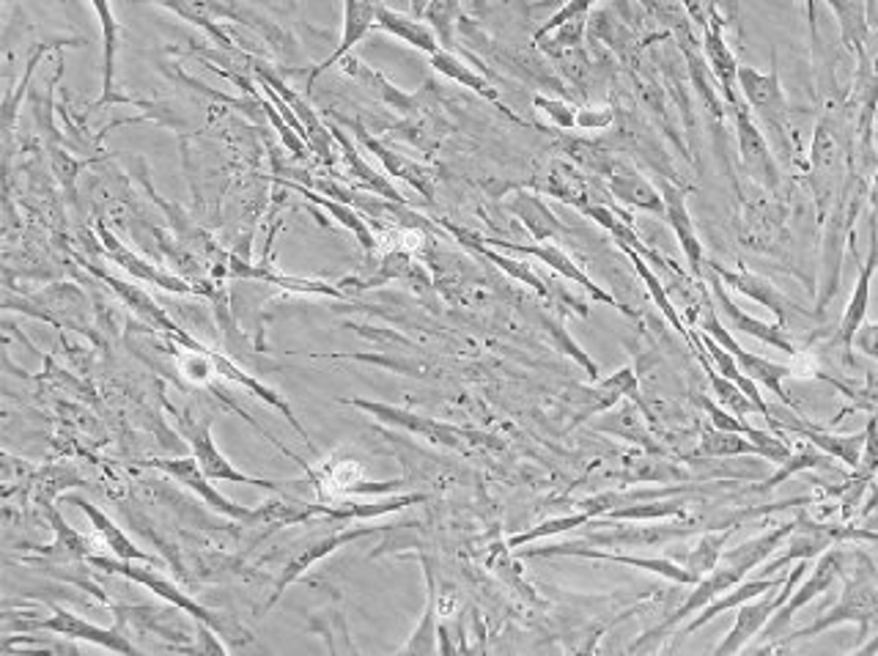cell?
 Instances as JSON below:
<instances>
[{"mask_svg": "<svg viewBox=\"0 0 878 656\" xmlns=\"http://www.w3.org/2000/svg\"><path fill=\"white\" fill-rule=\"evenodd\" d=\"M853 344L862 349L865 354H870V358H878V324H870V327H859L857 339H853Z\"/></svg>", "mask_w": 878, "mask_h": 656, "instance_id": "obj_56", "label": "cell"}, {"mask_svg": "<svg viewBox=\"0 0 878 656\" xmlns=\"http://www.w3.org/2000/svg\"><path fill=\"white\" fill-rule=\"evenodd\" d=\"M731 116L735 121V138H739V155L741 165H744L747 174L763 185L767 190H777L780 187V165H777L774 155L769 149V140L763 138L761 127L752 118L750 105L741 99L739 105H731Z\"/></svg>", "mask_w": 878, "mask_h": 656, "instance_id": "obj_10", "label": "cell"}, {"mask_svg": "<svg viewBox=\"0 0 878 656\" xmlns=\"http://www.w3.org/2000/svg\"><path fill=\"white\" fill-rule=\"evenodd\" d=\"M377 11H379V0H343V33L341 41H338L335 52L324 58L319 67H313V72L308 75V91L316 82L319 75L328 72L330 67H335L354 45H360L368 33L377 28Z\"/></svg>", "mask_w": 878, "mask_h": 656, "instance_id": "obj_21", "label": "cell"}, {"mask_svg": "<svg viewBox=\"0 0 878 656\" xmlns=\"http://www.w3.org/2000/svg\"><path fill=\"white\" fill-rule=\"evenodd\" d=\"M591 522H593V517L587 511H577V513H568V517L547 519V522L536 525V528L525 530V533L511 536V539H508V549H521V547H527V544H533V541H538V539H547V536L566 533V530L585 528V525H591Z\"/></svg>", "mask_w": 878, "mask_h": 656, "instance_id": "obj_46", "label": "cell"}, {"mask_svg": "<svg viewBox=\"0 0 878 656\" xmlns=\"http://www.w3.org/2000/svg\"><path fill=\"white\" fill-rule=\"evenodd\" d=\"M613 124V110L596 108V110H577V127L583 129H604Z\"/></svg>", "mask_w": 878, "mask_h": 656, "instance_id": "obj_55", "label": "cell"}, {"mask_svg": "<svg viewBox=\"0 0 878 656\" xmlns=\"http://www.w3.org/2000/svg\"><path fill=\"white\" fill-rule=\"evenodd\" d=\"M412 3V17H418V20H423L426 11H429L431 0H409Z\"/></svg>", "mask_w": 878, "mask_h": 656, "instance_id": "obj_58", "label": "cell"}, {"mask_svg": "<svg viewBox=\"0 0 878 656\" xmlns=\"http://www.w3.org/2000/svg\"><path fill=\"white\" fill-rule=\"evenodd\" d=\"M835 388L842 390V393H848V399H853V407L857 410H868V412H878V374L876 371H868V380H865L862 388H853V385H846V382H838V380H829Z\"/></svg>", "mask_w": 878, "mask_h": 656, "instance_id": "obj_52", "label": "cell"}, {"mask_svg": "<svg viewBox=\"0 0 878 656\" xmlns=\"http://www.w3.org/2000/svg\"><path fill=\"white\" fill-rule=\"evenodd\" d=\"M382 530H388V528H347V530H335V533L322 536V539H313V541L302 544V547L294 552V558L286 564V569L281 571V577H277L275 590H272V596H270V601L264 605V610H270V607L275 605L283 594H286L289 585H294L296 579L305 575V571H311L319 560H324L328 555L335 552V549H341L343 544H352L358 539H365V536L382 533Z\"/></svg>", "mask_w": 878, "mask_h": 656, "instance_id": "obj_16", "label": "cell"}, {"mask_svg": "<svg viewBox=\"0 0 878 656\" xmlns=\"http://www.w3.org/2000/svg\"><path fill=\"white\" fill-rule=\"evenodd\" d=\"M695 457H705V459L761 457V448H758L750 437L735 434V431H720L711 425V429L700 437V446H697Z\"/></svg>", "mask_w": 878, "mask_h": 656, "instance_id": "obj_38", "label": "cell"}, {"mask_svg": "<svg viewBox=\"0 0 878 656\" xmlns=\"http://www.w3.org/2000/svg\"><path fill=\"white\" fill-rule=\"evenodd\" d=\"M330 135L338 140V146H341V155H343V159H347V163H349V168H352V176H358V179L363 182L368 190H373L377 195H382L384 200H393V204H407V198H403V195H401L399 190H396L393 185H390L388 176L377 174V170H373L371 165L365 163L363 155H360V151L354 149L352 144H349V138L341 133V129H338V127H330Z\"/></svg>", "mask_w": 878, "mask_h": 656, "instance_id": "obj_35", "label": "cell"}, {"mask_svg": "<svg viewBox=\"0 0 878 656\" xmlns=\"http://www.w3.org/2000/svg\"><path fill=\"white\" fill-rule=\"evenodd\" d=\"M506 206L514 212L516 217H519L521 223H525L527 232H530V236L536 242H547V239H552V236L566 234L563 223L557 221L555 215H552V209L547 206V200L542 198V195L519 190V193H514L511 198H508Z\"/></svg>", "mask_w": 878, "mask_h": 656, "instance_id": "obj_28", "label": "cell"}, {"mask_svg": "<svg viewBox=\"0 0 878 656\" xmlns=\"http://www.w3.org/2000/svg\"><path fill=\"white\" fill-rule=\"evenodd\" d=\"M697 341H700V344H703L705 352H709V360H711V363H714V369L720 371L722 376H728V380H733L741 390H744V393L752 399V404L758 407V412H761V415L767 418V423H771V407L767 404V399H763V395H761V388H758V382H752L750 376H747L744 371H741V365L735 363L733 354L728 352L725 346L716 344V341L711 339L709 333H703V330H697Z\"/></svg>", "mask_w": 878, "mask_h": 656, "instance_id": "obj_32", "label": "cell"}, {"mask_svg": "<svg viewBox=\"0 0 878 656\" xmlns=\"http://www.w3.org/2000/svg\"><path fill=\"white\" fill-rule=\"evenodd\" d=\"M50 522H52V528H56L58 541L50 544V547H45V555H61V558L88 560V555H91V544H88V539H82L80 533H75V530L64 522V517L56 511V508L50 511Z\"/></svg>", "mask_w": 878, "mask_h": 656, "instance_id": "obj_48", "label": "cell"}, {"mask_svg": "<svg viewBox=\"0 0 878 656\" xmlns=\"http://www.w3.org/2000/svg\"><path fill=\"white\" fill-rule=\"evenodd\" d=\"M602 174L607 176L609 190H613L615 198L623 200V204L637 206V209L654 212V215L664 217L662 190H656V187L651 185V182L645 179L637 168H634V165L623 163V159L607 157Z\"/></svg>", "mask_w": 878, "mask_h": 656, "instance_id": "obj_19", "label": "cell"}, {"mask_svg": "<svg viewBox=\"0 0 878 656\" xmlns=\"http://www.w3.org/2000/svg\"><path fill=\"white\" fill-rule=\"evenodd\" d=\"M544 324H547L549 335H552V339H555V346L560 349L563 354H568V358L577 360V363L583 365V369L587 371V376H591L593 382H598V376H602V371H598V365L593 363V360L587 358V354L583 352V346H579L577 341H574L572 335L566 333V327H563L560 322H555V319H544Z\"/></svg>", "mask_w": 878, "mask_h": 656, "instance_id": "obj_50", "label": "cell"}, {"mask_svg": "<svg viewBox=\"0 0 878 656\" xmlns=\"http://www.w3.org/2000/svg\"><path fill=\"white\" fill-rule=\"evenodd\" d=\"M812 190H816L818 200V215L827 217L832 200H838L840 193V170H842V151L838 138H835L832 127L827 121H821L816 127V140H812Z\"/></svg>", "mask_w": 878, "mask_h": 656, "instance_id": "obj_17", "label": "cell"}, {"mask_svg": "<svg viewBox=\"0 0 878 656\" xmlns=\"http://www.w3.org/2000/svg\"><path fill=\"white\" fill-rule=\"evenodd\" d=\"M703 352L705 349H700V363H703L705 374H709V382H711V390H714L716 404H722L728 412H733V415H739V418H747V415H752V412H758V407L752 404L750 395L735 385L733 380L722 376L720 371L714 369V363H711ZM758 415H761V412H758Z\"/></svg>", "mask_w": 878, "mask_h": 656, "instance_id": "obj_41", "label": "cell"}, {"mask_svg": "<svg viewBox=\"0 0 878 656\" xmlns=\"http://www.w3.org/2000/svg\"><path fill=\"white\" fill-rule=\"evenodd\" d=\"M700 407H703L705 410V415H709V421H711V425H714V429H720V431H735V434H750V429L752 425L744 421V418H739V415H733V412H728L725 407L722 404H716L714 399H709V395H700Z\"/></svg>", "mask_w": 878, "mask_h": 656, "instance_id": "obj_51", "label": "cell"}, {"mask_svg": "<svg viewBox=\"0 0 878 656\" xmlns=\"http://www.w3.org/2000/svg\"><path fill=\"white\" fill-rule=\"evenodd\" d=\"M857 654H878V637H876V640L865 643V646H859Z\"/></svg>", "mask_w": 878, "mask_h": 656, "instance_id": "obj_59", "label": "cell"}, {"mask_svg": "<svg viewBox=\"0 0 878 656\" xmlns=\"http://www.w3.org/2000/svg\"><path fill=\"white\" fill-rule=\"evenodd\" d=\"M64 502H72V506L80 508L82 513H86L88 519H91V528L97 530V536L103 539L105 547H108L110 555H116V558L121 560H140V564H157V558L154 555L144 552V549L138 547L133 539H129L127 533H124L121 528H118L116 522L108 517L105 511H99L97 506H94L91 500L80 498V495H72V498H64Z\"/></svg>", "mask_w": 878, "mask_h": 656, "instance_id": "obj_25", "label": "cell"}, {"mask_svg": "<svg viewBox=\"0 0 878 656\" xmlns=\"http://www.w3.org/2000/svg\"><path fill=\"white\" fill-rule=\"evenodd\" d=\"M703 270L709 272L711 300H714L716 313H720L722 322L728 324V330H735V333L750 335V339L761 341V344L777 349V352L797 354V344H793V341L788 339L786 330H782V324L761 322V319H755V316H750V313H747V311H741L739 305H735L733 300H731V294H728V286H725V283H722V277L716 275V272H711L709 267H705V264H703Z\"/></svg>", "mask_w": 878, "mask_h": 656, "instance_id": "obj_14", "label": "cell"}, {"mask_svg": "<svg viewBox=\"0 0 878 656\" xmlns=\"http://www.w3.org/2000/svg\"><path fill=\"white\" fill-rule=\"evenodd\" d=\"M807 6V28H810L812 47H818V14H816V0H804Z\"/></svg>", "mask_w": 878, "mask_h": 656, "instance_id": "obj_57", "label": "cell"}, {"mask_svg": "<svg viewBox=\"0 0 878 656\" xmlns=\"http://www.w3.org/2000/svg\"><path fill=\"white\" fill-rule=\"evenodd\" d=\"M684 511H686V500L670 495V498L645 500L643 506H640V502H628V506L613 508V511L604 513V519H607V522H623V519H628V522H648V519L684 517Z\"/></svg>", "mask_w": 878, "mask_h": 656, "instance_id": "obj_40", "label": "cell"}, {"mask_svg": "<svg viewBox=\"0 0 878 656\" xmlns=\"http://www.w3.org/2000/svg\"><path fill=\"white\" fill-rule=\"evenodd\" d=\"M484 239V236H480ZM486 245L491 247H503V251H511V253H519V256H533V258H542L544 264H547L549 270L560 272L566 281L577 283L579 288H585L587 294H591L596 303H607L609 309H618L621 313H628V309H623L618 300L613 297L609 292H604L602 286H596V281H591V277L585 275L583 270H579V264L574 262L572 256H568L566 251H560L557 245H516V242H506V239H484Z\"/></svg>", "mask_w": 878, "mask_h": 656, "instance_id": "obj_18", "label": "cell"}, {"mask_svg": "<svg viewBox=\"0 0 878 656\" xmlns=\"http://www.w3.org/2000/svg\"><path fill=\"white\" fill-rule=\"evenodd\" d=\"M289 187H294L296 193H302V195H305V198H311L313 204L324 206V209L332 212V217H335V221H341L343 226L349 228V232L358 236L360 245H363V251L373 253V247H377V239H373V234L368 232V223L363 221V217H360L358 212L352 209V204H343V200H335V198H324V195H316L313 190H308V187H296V185H289Z\"/></svg>", "mask_w": 878, "mask_h": 656, "instance_id": "obj_42", "label": "cell"}, {"mask_svg": "<svg viewBox=\"0 0 878 656\" xmlns=\"http://www.w3.org/2000/svg\"><path fill=\"white\" fill-rule=\"evenodd\" d=\"M88 564L97 566V569L108 571V575H118V577H127L133 579V582L144 585V588L152 590V594L163 596L165 601H170V605H176L179 610L187 613V616H193L198 624L209 626L212 631L220 637H225V640H251V635H247V629L242 624H236L234 618L228 616V613H215L209 610V607L198 605V601L189 599L187 594H184L182 588H176L170 579L159 577L157 571L152 569H144V566H135V560H121V558H105V555H88Z\"/></svg>", "mask_w": 878, "mask_h": 656, "instance_id": "obj_1", "label": "cell"}, {"mask_svg": "<svg viewBox=\"0 0 878 656\" xmlns=\"http://www.w3.org/2000/svg\"><path fill=\"white\" fill-rule=\"evenodd\" d=\"M874 618H878L876 577L868 575V571H857V575H853L851 579H846V590H842V599L838 601V605H835L829 613H823L816 624L804 626V629H799V631H791V637H786V640L777 646V652H780L782 646H788V643L804 640V637H812V635H821V631L832 629V626H838V624H857L859 640H865V637H868V629H870V620Z\"/></svg>", "mask_w": 878, "mask_h": 656, "instance_id": "obj_4", "label": "cell"}, {"mask_svg": "<svg viewBox=\"0 0 878 656\" xmlns=\"http://www.w3.org/2000/svg\"><path fill=\"white\" fill-rule=\"evenodd\" d=\"M97 232H99V242H103L105 253H108V256L118 264V267H124V270L129 272V275L138 277V281L154 283V286L165 288V292L198 294V288H195V286H187V283L179 281V277H176V275H168V272L154 270V264H146L144 258H138V256H135V253H129L127 247H124L121 242H118L116 236L108 232V226H105V223H99Z\"/></svg>", "mask_w": 878, "mask_h": 656, "instance_id": "obj_23", "label": "cell"}, {"mask_svg": "<svg viewBox=\"0 0 878 656\" xmlns=\"http://www.w3.org/2000/svg\"><path fill=\"white\" fill-rule=\"evenodd\" d=\"M94 9L99 14V26H103V99L99 105H108L116 99L113 94V80H116V50H118V22L113 17L110 0H91Z\"/></svg>", "mask_w": 878, "mask_h": 656, "instance_id": "obj_37", "label": "cell"}, {"mask_svg": "<svg viewBox=\"0 0 878 656\" xmlns=\"http://www.w3.org/2000/svg\"><path fill=\"white\" fill-rule=\"evenodd\" d=\"M212 415H201L193 418L189 412H182L179 415V431L182 437L187 440V446L193 448V457L198 459L201 470L209 481H228V483H251V487L258 489H270V492H281L283 483L275 481H264V478H253L245 476V472L236 470L228 459L220 453V448L215 446V437H212Z\"/></svg>", "mask_w": 878, "mask_h": 656, "instance_id": "obj_8", "label": "cell"}, {"mask_svg": "<svg viewBox=\"0 0 878 656\" xmlns=\"http://www.w3.org/2000/svg\"><path fill=\"white\" fill-rule=\"evenodd\" d=\"M20 629H41V631H56V635L69 637V640H86L94 643V646L108 648L113 654H138L135 648L133 637L124 631V626H113V629H105V626L88 624L86 618H80L72 610H61L56 607L52 616L47 620H33V624H20Z\"/></svg>", "mask_w": 878, "mask_h": 656, "instance_id": "obj_15", "label": "cell"}, {"mask_svg": "<svg viewBox=\"0 0 878 656\" xmlns=\"http://www.w3.org/2000/svg\"><path fill=\"white\" fill-rule=\"evenodd\" d=\"M549 195H555V198L566 200V204H574L577 209H583L587 206V187H585V179L577 174V170L572 168V165L566 163H555L552 165V176H549Z\"/></svg>", "mask_w": 878, "mask_h": 656, "instance_id": "obj_47", "label": "cell"}, {"mask_svg": "<svg viewBox=\"0 0 878 656\" xmlns=\"http://www.w3.org/2000/svg\"><path fill=\"white\" fill-rule=\"evenodd\" d=\"M829 459H832V457H827V453L818 451L816 446H810V442H807V448H802V451H799V453H791V459H786V462L780 464V470H777L774 476L767 478V481H763L761 487H752L750 492L767 495V492H771V489L780 487V483H786L791 476H797V472L816 470V467H829Z\"/></svg>", "mask_w": 878, "mask_h": 656, "instance_id": "obj_43", "label": "cell"}, {"mask_svg": "<svg viewBox=\"0 0 878 656\" xmlns=\"http://www.w3.org/2000/svg\"><path fill=\"white\" fill-rule=\"evenodd\" d=\"M377 28H379V31L393 33V37H399L401 41H407V45L418 47V50H423L426 56H435L437 50H442V45H439L435 28L426 26V22L418 20V17H409V14H401V11L388 9V6H384V3H379Z\"/></svg>", "mask_w": 878, "mask_h": 656, "instance_id": "obj_30", "label": "cell"}, {"mask_svg": "<svg viewBox=\"0 0 878 656\" xmlns=\"http://www.w3.org/2000/svg\"><path fill=\"white\" fill-rule=\"evenodd\" d=\"M840 566H842V555L835 552V549H827L823 555H818V564L812 566L807 579H802V582L797 585V590L788 596L786 605H782L780 610L769 618V624L761 629V643H769V646L755 648V652L767 654L780 646V640L788 635V629H791L793 616H797L804 605H810L812 599H818V596L827 594V590L832 588L835 579L840 577Z\"/></svg>", "mask_w": 878, "mask_h": 656, "instance_id": "obj_7", "label": "cell"}, {"mask_svg": "<svg viewBox=\"0 0 878 656\" xmlns=\"http://www.w3.org/2000/svg\"><path fill=\"white\" fill-rule=\"evenodd\" d=\"M876 267H878V228H876V223H874V226H870V253H868V262H865V264H862V270H859L857 286H853L851 300H848L846 313H842V319H840L838 344L842 346V352H851L853 339H857L859 327H862V324H865V316H868V309H870V283H874Z\"/></svg>", "mask_w": 878, "mask_h": 656, "instance_id": "obj_22", "label": "cell"}, {"mask_svg": "<svg viewBox=\"0 0 878 656\" xmlns=\"http://www.w3.org/2000/svg\"><path fill=\"white\" fill-rule=\"evenodd\" d=\"M157 3L165 6V9L176 11V14L184 17V20L206 28V31H209L212 37L220 41V45L228 47V39H225L223 33L212 26V20H215V17H236V11L228 9V3H225V0H157Z\"/></svg>", "mask_w": 878, "mask_h": 656, "instance_id": "obj_36", "label": "cell"}, {"mask_svg": "<svg viewBox=\"0 0 878 656\" xmlns=\"http://www.w3.org/2000/svg\"><path fill=\"white\" fill-rule=\"evenodd\" d=\"M429 58H431V67H435L439 75H445V78L459 82V86H465V88H470V91L480 94V97H484L486 102L497 105V108L506 110V114H508V108H503L500 94H497V88H491L489 80H486L484 75H478L476 69L467 67V63L461 61V58H456L453 52L445 50V47H442V50H437L435 56H429Z\"/></svg>", "mask_w": 878, "mask_h": 656, "instance_id": "obj_34", "label": "cell"}, {"mask_svg": "<svg viewBox=\"0 0 878 656\" xmlns=\"http://www.w3.org/2000/svg\"><path fill=\"white\" fill-rule=\"evenodd\" d=\"M827 3L840 22L842 47L851 50L853 58L859 61L865 52V45H868L870 39L868 6H865V0H827Z\"/></svg>", "mask_w": 878, "mask_h": 656, "instance_id": "obj_33", "label": "cell"}, {"mask_svg": "<svg viewBox=\"0 0 878 656\" xmlns=\"http://www.w3.org/2000/svg\"><path fill=\"white\" fill-rule=\"evenodd\" d=\"M874 508H878V489H876V495L874 498L868 500V506H865V511L862 513H868V511H874Z\"/></svg>", "mask_w": 878, "mask_h": 656, "instance_id": "obj_60", "label": "cell"}, {"mask_svg": "<svg viewBox=\"0 0 878 656\" xmlns=\"http://www.w3.org/2000/svg\"><path fill=\"white\" fill-rule=\"evenodd\" d=\"M705 267H709L711 272H716V275L722 277V283H725V286H731L733 292L744 294V297L755 300V303H761L763 309H769L771 313H774L777 322H780L782 327H786V324H791L793 319H816L818 316V313H810L799 303H793V300L786 297V294L774 286V283L767 281V277L755 275V272L725 270L720 262H709Z\"/></svg>", "mask_w": 878, "mask_h": 656, "instance_id": "obj_13", "label": "cell"}, {"mask_svg": "<svg viewBox=\"0 0 878 656\" xmlns=\"http://www.w3.org/2000/svg\"><path fill=\"white\" fill-rule=\"evenodd\" d=\"M703 50L711 63V72H714L716 82H720L728 108H731V105H739L741 99H744L739 91V61H735L731 47L725 45V39H722V33L716 31V28H709V31H705Z\"/></svg>", "mask_w": 878, "mask_h": 656, "instance_id": "obj_29", "label": "cell"}, {"mask_svg": "<svg viewBox=\"0 0 878 656\" xmlns=\"http://www.w3.org/2000/svg\"><path fill=\"white\" fill-rule=\"evenodd\" d=\"M420 564H423V575H426V610H423V618H420L418 629L412 631V637L407 640V646L399 648V654H420V656H429V654H439V624H437V616H439V594H437V571H435V564H431L429 555H420Z\"/></svg>", "mask_w": 878, "mask_h": 656, "instance_id": "obj_26", "label": "cell"}, {"mask_svg": "<svg viewBox=\"0 0 878 656\" xmlns=\"http://www.w3.org/2000/svg\"><path fill=\"white\" fill-rule=\"evenodd\" d=\"M456 17H459V0H431L429 11H426L423 20L431 22V28H435L439 45L445 47V50H453V26H456Z\"/></svg>", "mask_w": 878, "mask_h": 656, "instance_id": "obj_49", "label": "cell"}, {"mask_svg": "<svg viewBox=\"0 0 878 656\" xmlns=\"http://www.w3.org/2000/svg\"><path fill=\"white\" fill-rule=\"evenodd\" d=\"M782 582H786V579H780L777 575L774 577H758V579H747V582H739V585H735V588L725 590V594H722V596H716V599L711 601V605H705L703 610H700L697 616L692 618L690 624L684 626V629H681V635H692V631L703 629L705 624H711V620H714L716 616H722V613L735 610V607H741V605H744V601H750V599H755V596H763V594H769V590L780 588Z\"/></svg>", "mask_w": 878, "mask_h": 656, "instance_id": "obj_27", "label": "cell"}, {"mask_svg": "<svg viewBox=\"0 0 878 656\" xmlns=\"http://www.w3.org/2000/svg\"><path fill=\"white\" fill-rule=\"evenodd\" d=\"M533 105H536V108L542 110V114H547L560 129H574V127H577V110H574L572 105L560 102V99H547V97H536V99H533Z\"/></svg>", "mask_w": 878, "mask_h": 656, "instance_id": "obj_54", "label": "cell"}, {"mask_svg": "<svg viewBox=\"0 0 878 656\" xmlns=\"http://www.w3.org/2000/svg\"><path fill=\"white\" fill-rule=\"evenodd\" d=\"M739 91L744 102L750 105L752 114L761 116L767 129L777 135V144L786 151L791 149V140H788V102L786 94H782L777 52H771L769 72H758V69L741 67L739 63Z\"/></svg>", "mask_w": 878, "mask_h": 656, "instance_id": "obj_6", "label": "cell"}, {"mask_svg": "<svg viewBox=\"0 0 878 656\" xmlns=\"http://www.w3.org/2000/svg\"><path fill=\"white\" fill-rule=\"evenodd\" d=\"M692 533V528H618V533L593 536L583 544H621V547H645V544H658L679 536Z\"/></svg>", "mask_w": 878, "mask_h": 656, "instance_id": "obj_44", "label": "cell"}, {"mask_svg": "<svg viewBox=\"0 0 878 656\" xmlns=\"http://www.w3.org/2000/svg\"><path fill=\"white\" fill-rule=\"evenodd\" d=\"M354 129H358L360 144H363L365 149L371 151V155L384 165V170H388L390 176L409 182V185H412L414 190L423 195V198H429V200L435 198V176H431V170L426 168V165H420V163H414V159L390 151L388 146L379 144L377 138H371V135H368L358 121H354Z\"/></svg>", "mask_w": 878, "mask_h": 656, "instance_id": "obj_24", "label": "cell"}, {"mask_svg": "<svg viewBox=\"0 0 878 656\" xmlns=\"http://www.w3.org/2000/svg\"><path fill=\"white\" fill-rule=\"evenodd\" d=\"M341 404L358 407V410H363V412H368V415L377 418L379 423L396 425V429H403V431H409V434L423 437V440L435 442V446L450 448V451H467V446H497V442H491V437L478 434V431L459 429V425H450V423H439V421H435V418L414 415V412L401 410V407H393V404H382V401L341 399Z\"/></svg>", "mask_w": 878, "mask_h": 656, "instance_id": "obj_2", "label": "cell"}, {"mask_svg": "<svg viewBox=\"0 0 878 656\" xmlns=\"http://www.w3.org/2000/svg\"><path fill=\"white\" fill-rule=\"evenodd\" d=\"M804 571H810V560H797V566L788 571L786 582H782L780 588L769 590V594H763V596H755V599H750V601H744L741 607H735L733 629L728 631L725 640L714 648V654L728 656V654L744 652L747 643L755 640V637L761 635V629L769 624V618L774 616V613L786 605L788 596L797 590V585L804 579Z\"/></svg>", "mask_w": 878, "mask_h": 656, "instance_id": "obj_5", "label": "cell"}, {"mask_svg": "<svg viewBox=\"0 0 878 656\" xmlns=\"http://www.w3.org/2000/svg\"><path fill=\"white\" fill-rule=\"evenodd\" d=\"M658 190H662L664 198V221H667L670 228H673L692 275L700 277L703 275L705 258H703V245H700V236L695 232V221H692V212L690 206H686V195L681 187L670 185V182H662Z\"/></svg>", "mask_w": 878, "mask_h": 656, "instance_id": "obj_20", "label": "cell"}, {"mask_svg": "<svg viewBox=\"0 0 878 656\" xmlns=\"http://www.w3.org/2000/svg\"><path fill=\"white\" fill-rule=\"evenodd\" d=\"M700 330H703V333H709L720 346H725L728 352H731L735 358V363L741 365V371H744L752 382H758V385L771 390V393H774L777 399L788 407V410L799 412V407L793 404V399L786 393V388H782V382H786L788 376H793L791 365L774 363V360L761 358V354L747 352V349L733 339L731 330H728V324L722 322L720 313H716L714 300H709V297H703V316H700Z\"/></svg>", "mask_w": 878, "mask_h": 656, "instance_id": "obj_3", "label": "cell"}, {"mask_svg": "<svg viewBox=\"0 0 878 656\" xmlns=\"http://www.w3.org/2000/svg\"><path fill=\"white\" fill-rule=\"evenodd\" d=\"M731 533H733V528H725L722 533L700 536L697 547L684 558L686 569L695 571V575H700V577L709 575V571L720 564V558H722V552H725V544H728V539H731Z\"/></svg>", "mask_w": 878, "mask_h": 656, "instance_id": "obj_45", "label": "cell"}, {"mask_svg": "<svg viewBox=\"0 0 878 656\" xmlns=\"http://www.w3.org/2000/svg\"><path fill=\"white\" fill-rule=\"evenodd\" d=\"M596 3H598V0H572V3H568V6H563V9L557 11V14L547 22V26H542V31L536 33V41H542L544 37H549L552 31H557V28L568 26V22H579L587 14V9H591V6H596Z\"/></svg>", "mask_w": 878, "mask_h": 656, "instance_id": "obj_53", "label": "cell"}, {"mask_svg": "<svg viewBox=\"0 0 878 656\" xmlns=\"http://www.w3.org/2000/svg\"><path fill=\"white\" fill-rule=\"evenodd\" d=\"M623 253H626L628 258H632V264H634V270H637V275L643 277V283H645V288H648V294H651V300H654L656 303V309L664 313V319H667L670 324H673V330L679 335H684L686 341H690L692 346H695V339H690V333H686V327H684V322H681V316H679V311H675V305L670 303V297H667V288L662 286V281H658L656 277V272L648 267V264H645V258L640 256L637 251H634V247H628V245H618Z\"/></svg>", "mask_w": 878, "mask_h": 656, "instance_id": "obj_39", "label": "cell"}, {"mask_svg": "<svg viewBox=\"0 0 878 656\" xmlns=\"http://www.w3.org/2000/svg\"><path fill=\"white\" fill-rule=\"evenodd\" d=\"M144 464H146V467H157V470H163L165 476L176 478V483H182V487H187L189 492L198 495V498L204 500L206 506L212 508V511L225 513V517L236 519V522L258 525V508L236 506V502H231L228 498H223V495H220L217 489L212 487L209 478L204 476V470H201L198 459H195V457H184V459H152V462H144Z\"/></svg>", "mask_w": 878, "mask_h": 656, "instance_id": "obj_12", "label": "cell"}, {"mask_svg": "<svg viewBox=\"0 0 878 656\" xmlns=\"http://www.w3.org/2000/svg\"><path fill=\"white\" fill-rule=\"evenodd\" d=\"M442 226L448 228V232L453 234L456 239H459V242H465L467 247H472V251H478L480 256H486V258H489V262H495L497 267H500V270H506L508 275L516 277V281H521V283H525V286H530L533 292H536V294H542V297H549V288H547V283H544L542 277H538L536 272L530 270V264H525V262H516V258L503 256V253H497L495 247H491V245H486V242L480 239L478 234L465 232V228L453 226V223H445V221H442Z\"/></svg>", "mask_w": 878, "mask_h": 656, "instance_id": "obj_31", "label": "cell"}, {"mask_svg": "<svg viewBox=\"0 0 878 656\" xmlns=\"http://www.w3.org/2000/svg\"><path fill=\"white\" fill-rule=\"evenodd\" d=\"M771 429H777V434H799L804 442L816 446L818 451H823L827 457L838 459V462L848 464L851 470H857L859 459H862L865 451V437L868 431H857V434H832L827 429H818V425L807 423L802 412H774L771 410Z\"/></svg>", "mask_w": 878, "mask_h": 656, "instance_id": "obj_9", "label": "cell"}, {"mask_svg": "<svg viewBox=\"0 0 878 656\" xmlns=\"http://www.w3.org/2000/svg\"><path fill=\"white\" fill-rule=\"evenodd\" d=\"M521 558H557V555H572V558H593V560H609V564L634 566V569L651 571L675 585H695L700 575L690 571L686 566L675 564L673 558H637V555H621V552H602V549H591L587 544H557V547L547 549H519Z\"/></svg>", "mask_w": 878, "mask_h": 656, "instance_id": "obj_11", "label": "cell"}]
</instances>
